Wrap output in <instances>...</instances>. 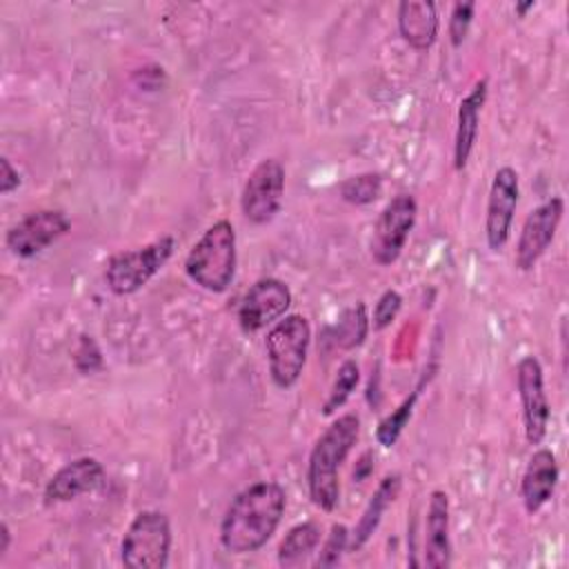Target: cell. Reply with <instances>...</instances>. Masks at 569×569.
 <instances>
[{"mask_svg": "<svg viewBox=\"0 0 569 569\" xmlns=\"http://www.w3.org/2000/svg\"><path fill=\"white\" fill-rule=\"evenodd\" d=\"M400 487H402L400 473H387V476L378 482V487H376V491L371 493L367 507L362 509L360 520L356 522L353 531L349 533V551H358V549H362V547L369 542V538H371L373 531L378 529V525H380L385 511H387V509L391 507V502L398 498Z\"/></svg>", "mask_w": 569, "mask_h": 569, "instance_id": "cell-19", "label": "cell"}, {"mask_svg": "<svg viewBox=\"0 0 569 569\" xmlns=\"http://www.w3.org/2000/svg\"><path fill=\"white\" fill-rule=\"evenodd\" d=\"M284 196V167L276 158L260 160L251 173L247 176L240 193V209L242 216L251 224H267L271 222Z\"/></svg>", "mask_w": 569, "mask_h": 569, "instance_id": "cell-8", "label": "cell"}, {"mask_svg": "<svg viewBox=\"0 0 569 569\" xmlns=\"http://www.w3.org/2000/svg\"><path fill=\"white\" fill-rule=\"evenodd\" d=\"M487 100V78L473 82L469 93L460 100L456 113V136H453V169L462 171L476 147L480 131V113Z\"/></svg>", "mask_w": 569, "mask_h": 569, "instance_id": "cell-17", "label": "cell"}, {"mask_svg": "<svg viewBox=\"0 0 569 569\" xmlns=\"http://www.w3.org/2000/svg\"><path fill=\"white\" fill-rule=\"evenodd\" d=\"M533 7H536V2H533V0H527V2H516L513 11H516V13L522 18V16H525L529 9H533Z\"/></svg>", "mask_w": 569, "mask_h": 569, "instance_id": "cell-31", "label": "cell"}, {"mask_svg": "<svg viewBox=\"0 0 569 569\" xmlns=\"http://www.w3.org/2000/svg\"><path fill=\"white\" fill-rule=\"evenodd\" d=\"M171 551V522L158 509H142L129 522L122 542L120 560L129 569H164Z\"/></svg>", "mask_w": 569, "mask_h": 569, "instance_id": "cell-6", "label": "cell"}, {"mask_svg": "<svg viewBox=\"0 0 569 569\" xmlns=\"http://www.w3.org/2000/svg\"><path fill=\"white\" fill-rule=\"evenodd\" d=\"M176 238L160 236L142 247L113 253L104 267V280L111 293L131 296L140 291L173 256Z\"/></svg>", "mask_w": 569, "mask_h": 569, "instance_id": "cell-5", "label": "cell"}, {"mask_svg": "<svg viewBox=\"0 0 569 569\" xmlns=\"http://www.w3.org/2000/svg\"><path fill=\"white\" fill-rule=\"evenodd\" d=\"M104 482V467L93 456H80L60 467L44 487V502H71L84 493L96 491Z\"/></svg>", "mask_w": 569, "mask_h": 569, "instance_id": "cell-14", "label": "cell"}, {"mask_svg": "<svg viewBox=\"0 0 569 569\" xmlns=\"http://www.w3.org/2000/svg\"><path fill=\"white\" fill-rule=\"evenodd\" d=\"M476 4L473 2H456L449 16V42L453 47H460L469 33L471 20H473Z\"/></svg>", "mask_w": 569, "mask_h": 569, "instance_id": "cell-28", "label": "cell"}, {"mask_svg": "<svg viewBox=\"0 0 569 569\" xmlns=\"http://www.w3.org/2000/svg\"><path fill=\"white\" fill-rule=\"evenodd\" d=\"M422 385H425V378L418 382V387L411 389V393H409L389 416H385V418L378 422V427H376V440H378V445H382V447L389 449V447H393V445L398 442V438L402 436L405 427L409 425V420H411V416H413V407H416V400H418V396H420Z\"/></svg>", "mask_w": 569, "mask_h": 569, "instance_id": "cell-22", "label": "cell"}, {"mask_svg": "<svg viewBox=\"0 0 569 569\" xmlns=\"http://www.w3.org/2000/svg\"><path fill=\"white\" fill-rule=\"evenodd\" d=\"M416 218L418 202L411 193H398L380 209L369 240V251L376 264L389 267L400 258Z\"/></svg>", "mask_w": 569, "mask_h": 569, "instance_id": "cell-7", "label": "cell"}, {"mask_svg": "<svg viewBox=\"0 0 569 569\" xmlns=\"http://www.w3.org/2000/svg\"><path fill=\"white\" fill-rule=\"evenodd\" d=\"M71 222L60 209H38L20 218L13 227L7 229L4 244L18 258H33L58 242Z\"/></svg>", "mask_w": 569, "mask_h": 569, "instance_id": "cell-10", "label": "cell"}, {"mask_svg": "<svg viewBox=\"0 0 569 569\" xmlns=\"http://www.w3.org/2000/svg\"><path fill=\"white\" fill-rule=\"evenodd\" d=\"M400 307H402V296L396 289H385L373 305V316L369 318L373 329L376 331L387 329L400 313Z\"/></svg>", "mask_w": 569, "mask_h": 569, "instance_id": "cell-27", "label": "cell"}, {"mask_svg": "<svg viewBox=\"0 0 569 569\" xmlns=\"http://www.w3.org/2000/svg\"><path fill=\"white\" fill-rule=\"evenodd\" d=\"M369 325L371 320L367 313V305L358 300L338 316V322L333 327L327 329V340L331 342L333 349L351 351L365 342L369 333Z\"/></svg>", "mask_w": 569, "mask_h": 569, "instance_id": "cell-20", "label": "cell"}, {"mask_svg": "<svg viewBox=\"0 0 569 569\" xmlns=\"http://www.w3.org/2000/svg\"><path fill=\"white\" fill-rule=\"evenodd\" d=\"M71 356H73V367L82 376H91L104 367L102 351H100L98 342L93 340V336H89V333L78 336V342H76Z\"/></svg>", "mask_w": 569, "mask_h": 569, "instance_id": "cell-25", "label": "cell"}, {"mask_svg": "<svg viewBox=\"0 0 569 569\" xmlns=\"http://www.w3.org/2000/svg\"><path fill=\"white\" fill-rule=\"evenodd\" d=\"M311 327L302 313H287L271 325L264 338L269 376L278 389H291L307 365Z\"/></svg>", "mask_w": 569, "mask_h": 569, "instance_id": "cell-4", "label": "cell"}, {"mask_svg": "<svg viewBox=\"0 0 569 569\" xmlns=\"http://www.w3.org/2000/svg\"><path fill=\"white\" fill-rule=\"evenodd\" d=\"M358 382H360V367H358L356 360L349 358L336 371V378L331 382L327 400L322 402V416L336 413L351 398V393L356 391Z\"/></svg>", "mask_w": 569, "mask_h": 569, "instance_id": "cell-23", "label": "cell"}, {"mask_svg": "<svg viewBox=\"0 0 569 569\" xmlns=\"http://www.w3.org/2000/svg\"><path fill=\"white\" fill-rule=\"evenodd\" d=\"M349 533L351 531L347 529V525H342V522L331 525L329 536H327L325 545L320 547L316 567H336L340 562L342 553L349 551Z\"/></svg>", "mask_w": 569, "mask_h": 569, "instance_id": "cell-26", "label": "cell"}, {"mask_svg": "<svg viewBox=\"0 0 569 569\" xmlns=\"http://www.w3.org/2000/svg\"><path fill=\"white\" fill-rule=\"evenodd\" d=\"M320 525L313 520L291 527L278 545V562L282 567H291L305 560L320 545Z\"/></svg>", "mask_w": 569, "mask_h": 569, "instance_id": "cell-21", "label": "cell"}, {"mask_svg": "<svg viewBox=\"0 0 569 569\" xmlns=\"http://www.w3.org/2000/svg\"><path fill=\"white\" fill-rule=\"evenodd\" d=\"M287 493L276 480H260L242 489L220 520V545L229 553L262 549L284 516Z\"/></svg>", "mask_w": 569, "mask_h": 569, "instance_id": "cell-1", "label": "cell"}, {"mask_svg": "<svg viewBox=\"0 0 569 569\" xmlns=\"http://www.w3.org/2000/svg\"><path fill=\"white\" fill-rule=\"evenodd\" d=\"M338 191L349 204H371L382 193V176L373 171L349 176L340 182Z\"/></svg>", "mask_w": 569, "mask_h": 569, "instance_id": "cell-24", "label": "cell"}, {"mask_svg": "<svg viewBox=\"0 0 569 569\" xmlns=\"http://www.w3.org/2000/svg\"><path fill=\"white\" fill-rule=\"evenodd\" d=\"M562 213H565V200L560 196H551L549 200L540 202L536 209L529 211V216L522 222V229L516 242V256H513V262L520 271H531L538 264V260L545 256V251L556 238Z\"/></svg>", "mask_w": 569, "mask_h": 569, "instance_id": "cell-11", "label": "cell"}, {"mask_svg": "<svg viewBox=\"0 0 569 569\" xmlns=\"http://www.w3.org/2000/svg\"><path fill=\"white\" fill-rule=\"evenodd\" d=\"M518 198H520L518 171L505 164L493 173L489 198H487V211H485V238L491 251H500L507 244L511 236Z\"/></svg>", "mask_w": 569, "mask_h": 569, "instance_id": "cell-13", "label": "cell"}, {"mask_svg": "<svg viewBox=\"0 0 569 569\" xmlns=\"http://www.w3.org/2000/svg\"><path fill=\"white\" fill-rule=\"evenodd\" d=\"M560 478V467L556 453L547 447H538L522 471L520 480V498L527 513H538L553 496Z\"/></svg>", "mask_w": 569, "mask_h": 569, "instance_id": "cell-15", "label": "cell"}, {"mask_svg": "<svg viewBox=\"0 0 569 569\" xmlns=\"http://www.w3.org/2000/svg\"><path fill=\"white\" fill-rule=\"evenodd\" d=\"M440 29L438 9L429 0H405L398 4V31L416 51L433 47Z\"/></svg>", "mask_w": 569, "mask_h": 569, "instance_id": "cell-18", "label": "cell"}, {"mask_svg": "<svg viewBox=\"0 0 569 569\" xmlns=\"http://www.w3.org/2000/svg\"><path fill=\"white\" fill-rule=\"evenodd\" d=\"M236 229L229 220H216L202 231L184 258V273L204 291L222 293L236 278Z\"/></svg>", "mask_w": 569, "mask_h": 569, "instance_id": "cell-3", "label": "cell"}, {"mask_svg": "<svg viewBox=\"0 0 569 569\" xmlns=\"http://www.w3.org/2000/svg\"><path fill=\"white\" fill-rule=\"evenodd\" d=\"M20 173L18 169L11 164L9 158H0V193L9 196L11 191H16L20 187Z\"/></svg>", "mask_w": 569, "mask_h": 569, "instance_id": "cell-29", "label": "cell"}, {"mask_svg": "<svg viewBox=\"0 0 569 569\" xmlns=\"http://www.w3.org/2000/svg\"><path fill=\"white\" fill-rule=\"evenodd\" d=\"M516 389L522 409L525 438L529 445H540L547 436L551 405L545 391L542 365L536 356H525L516 365Z\"/></svg>", "mask_w": 569, "mask_h": 569, "instance_id": "cell-9", "label": "cell"}, {"mask_svg": "<svg viewBox=\"0 0 569 569\" xmlns=\"http://www.w3.org/2000/svg\"><path fill=\"white\" fill-rule=\"evenodd\" d=\"M449 529V496L442 489H433L425 516V565L429 569H447L451 565Z\"/></svg>", "mask_w": 569, "mask_h": 569, "instance_id": "cell-16", "label": "cell"}, {"mask_svg": "<svg viewBox=\"0 0 569 569\" xmlns=\"http://www.w3.org/2000/svg\"><path fill=\"white\" fill-rule=\"evenodd\" d=\"M360 436L356 413L338 416L313 442L307 460V489L311 502L331 513L340 500V467Z\"/></svg>", "mask_w": 569, "mask_h": 569, "instance_id": "cell-2", "label": "cell"}, {"mask_svg": "<svg viewBox=\"0 0 569 569\" xmlns=\"http://www.w3.org/2000/svg\"><path fill=\"white\" fill-rule=\"evenodd\" d=\"M9 545H11V531H9V525L2 522L0 525V558L9 551Z\"/></svg>", "mask_w": 569, "mask_h": 569, "instance_id": "cell-30", "label": "cell"}, {"mask_svg": "<svg viewBox=\"0 0 569 569\" xmlns=\"http://www.w3.org/2000/svg\"><path fill=\"white\" fill-rule=\"evenodd\" d=\"M291 289L280 278L256 280L238 305V325L244 333H256L271 327L291 307Z\"/></svg>", "mask_w": 569, "mask_h": 569, "instance_id": "cell-12", "label": "cell"}]
</instances>
